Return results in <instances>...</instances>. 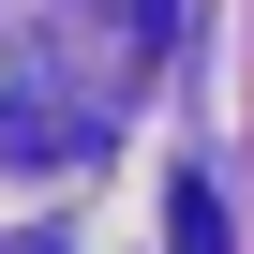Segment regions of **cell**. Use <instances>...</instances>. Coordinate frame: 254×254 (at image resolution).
Listing matches in <instances>:
<instances>
[{"instance_id": "7a4b0ae2", "label": "cell", "mask_w": 254, "mask_h": 254, "mask_svg": "<svg viewBox=\"0 0 254 254\" xmlns=\"http://www.w3.org/2000/svg\"><path fill=\"white\" fill-rule=\"evenodd\" d=\"M120 15H135V30H165V15H180V0H120Z\"/></svg>"}, {"instance_id": "6da1fadb", "label": "cell", "mask_w": 254, "mask_h": 254, "mask_svg": "<svg viewBox=\"0 0 254 254\" xmlns=\"http://www.w3.org/2000/svg\"><path fill=\"white\" fill-rule=\"evenodd\" d=\"M165 224H180V254H224V194L209 180H165Z\"/></svg>"}]
</instances>
